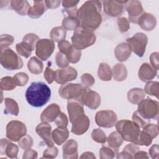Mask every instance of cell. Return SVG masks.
<instances>
[{"mask_svg": "<svg viewBox=\"0 0 159 159\" xmlns=\"http://www.w3.org/2000/svg\"><path fill=\"white\" fill-rule=\"evenodd\" d=\"M101 9V1H87L83 3L77 13L81 27L92 31L98 29L102 20Z\"/></svg>", "mask_w": 159, "mask_h": 159, "instance_id": "1", "label": "cell"}, {"mask_svg": "<svg viewBox=\"0 0 159 159\" xmlns=\"http://www.w3.org/2000/svg\"><path fill=\"white\" fill-rule=\"evenodd\" d=\"M50 97L51 89L43 82H32L25 91L27 102L35 107H42Z\"/></svg>", "mask_w": 159, "mask_h": 159, "instance_id": "2", "label": "cell"}, {"mask_svg": "<svg viewBox=\"0 0 159 159\" xmlns=\"http://www.w3.org/2000/svg\"><path fill=\"white\" fill-rule=\"evenodd\" d=\"M117 132L127 141L137 145L140 127L133 120L127 119L120 120L115 124Z\"/></svg>", "mask_w": 159, "mask_h": 159, "instance_id": "3", "label": "cell"}, {"mask_svg": "<svg viewBox=\"0 0 159 159\" xmlns=\"http://www.w3.org/2000/svg\"><path fill=\"white\" fill-rule=\"evenodd\" d=\"M96 40L95 34L92 30L83 29L81 27L76 29L71 37L73 47L81 50L93 45Z\"/></svg>", "mask_w": 159, "mask_h": 159, "instance_id": "4", "label": "cell"}, {"mask_svg": "<svg viewBox=\"0 0 159 159\" xmlns=\"http://www.w3.org/2000/svg\"><path fill=\"white\" fill-rule=\"evenodd\" d=\"M137 112L144 119L157 120L158 117L159 103L149 98L143 99L138 104Z\"/></svg>", "mask_w": 159, "mask_h": 159, "instance_id": "5", "label": "cell"}, {"mask_svg": "<svg viewBox=\"0 0 159 159\" xmlns=\"http://www.w3.org/2000/svg\"><path fill=\"white\" fill-rule=\"evenodd\" d=\"M0 62L6 70H18L23 66V61L12 49L7 48L1 52Z\"/></svg>", "mask_w": 159, "mask_h": 159, "instance_id": "6", "label": "cell"}, {"mask_svg": "<svg viewBox=\"0 0 159 159\" xmlns=\"http://www.w3.org/2000/svg\"><path fill=\"white\" fill-rule=\"evenodd\" d=\"M126 41L134 53L139 57L143 56L148 43V37L145 34L136 33L132 37L127 39Z\"/></svg>", "mask_w": 159, "mask_h": 159, "instance_id": "7", "label": "cell"}, {"mask_svg": "<svg viewBox=\"0 0 159 159\" xmlns=\"http://www.w3.org/2000/svg\"><path fill=\"white\" fill-rule=\"evenodd\" d=\"M85 88L78 83H67L62 84L58 90L59 95L65 99L80 100Z\"/></svg>", "mask_w": 159, "mask_h": 159, "instance_id": "8", "label": "cell"}, {"mask_svg": "<svg viewBox=\"0 0 159 159\" xmlns=\"http://www.w3.org/2000/svg\"><path fill=\"white\" fill-rule=\"evenodd\" d=\"M27 127L25 125L19 120H11L6 126V137L13 142H18L26 135Z\"/></svg>", "mask_w": 159, "mask_h": 159, "instance_id": "9", "label": "cell"}, {"mask_svg": "<svg viewBox=\"0 0 159 159\" xmlns=\"http://www.w3.org/2000/svg\"><path fill=\"white\" fill-rule=\"evenodd\" d=\"M55 49V43L52 39H40L35 46V54L37 57L46 61L52 55Z\"/></svg>", "mask_w": 159, "mask_h": 159, "instance_id": "10", "label": "cell"}, {"mask_svg": "<svg viewBox=\"0 0 159 159\" xmlns=\"http://www.w3.org/2000/svg\"><path fill=\"white\" fill-rule=\"evenodd\" d=\"M117 120L116 114L111 110L99 111L95 116L96 124L101 127L111 128L115 125Z\"/></svg>", "mask_w": 159, "mask_h": 159, "instance_id": "11", "label": "cell"}, {"mask_svg": "<svg viewBox=\"0 0 159 159\" xmlns=\"http://www.w3.org/2000/svg\"><path fill=\"white\" fill-rule=\"evenodd\" d=\"M58 47L60 52L66 56L69 62L76 63L80 61L81 56V50L75 48L68 41L64 40L59 42Z\"/></svg>", "mask_w": 159, "mask_h": 159, "instance_id": "12", "label": "cell"}, {"mask_svg": "<svg viewBox=\"0 0 159 159\" xmlns=\"http://www.w3.org/2000/svg\"><path fill=\"white\" fill-rule=\"evenodd\" d=\"M127 1H102L104 11L109 16L117 17L122 14Z\"/></svg>", "mask_w": 159, "mask_h": 159, "instance_id": "13", "label": "cell"}, {"mask_svg": "<svg viewBox=\"0 0 159 159\" xmlns=\"http://www.w3.org/2000/svg\"><path fill=\"white\" fill-rule=\"evenodd\" d=\"M80 101L91 109H96L101 104L99 94L93 90L85 88Z\"/></svg>", "mask_w": 159, "mask_h": 159, "instance_id": "14", "label": "cell"}, {"mask_svg": "<svg viewBox=\"0 0 159 159\" xmlns=\"http://www.w3.org/2000/svg\"><path fill=\"white\" fill-rule=\"evenodd\" d=\"M125 8L129 14V20L130 22L137 24L139 17L143 13V9L141 2L136 0L127 1Z\"/></svg>", "mask_w": 159, "mask_h": 159, "instance_id": "15", "label": "cell"}, {"mask_svg": "<svg viewBox=\"0 0 159 159\" xmlns=\"http://www.w3.org/2000/svg\"><path fill=\"white\" fill-rule=\"evenodd\" d=\"M77 75L78 72L75 68L72 66H67L55 71V81L58 84H64L68 81L75 80Z\"/></svg>", "mask_w": 159, "mask_h": 159, "instance_id": "16", "label": "cell"}, {"mask_svg": "<svg viewBox=\"0 0 159 159\" xmlns=\"http://www.w3.org/2000/svg\"><path fill=\"white\" fill-rule=\"evenodd\" d=\"M71 132L77 135L84 134L88 129L90 121L88 116L84 114L77 116L72 122Z\"/></svg>", "mask_w": 159, "mask_h": 159, "instance_id": "17", "label": "cell"}, {"mask_svg": "<svg viewBox=\"0 0 159 159\" xmlns=\"http://www.w3.org/2000/svg\"><path fill=\"white\" fill-rule=\"evenodd\" d=\"M52 126L48 122L39 124L35 128V132L45 142L48 147H53V142L52 138Z\"/></svg>", "mask_w": 159, "mask_h": 159, "instance_id": "18", "label": "cell"}, {"mask_svg": "<svg viewBox=\"0 0 159 159\" xmlns=\"http://www.w3.org/2000/svg\"><path fill=\"white\" fill-rule=\"evenodd\" d=\"M18 152L19 147L17 145L6 139H1L0 142V153L1 155H6L11 158H16Z\"/></svg>", "mask_w": 159, "mask_h": 159, "instance_id": "19", "label": "cell"}, {"mask_svg": "<svg viewBox=\"0 0 159 159\" xmlns=\"http://www.w3.org/2000/svg\"><path fill=\"white\" fill-rule=\"evenodd\" d=\"M60 112V107L57 104H51L42 112L40 120L43 122H54Z\"/></svg>", "mask_w": 159, "mask_h": 159, "instance_id": "20", "label": "cell"}, {"mask_svg": "<svg viewBox=\"0 0 159 159\" xmlns=\"http://www.w3.org/2000/svg\"><path fill=\"white\" fill-rule=\"evenodd\" d=\"M70 121L71 122L77 116L84 114L83 103L78 99H70L67 103Z\"/></svg>", "mask_w": 159, "mask_h": 159, "instance_id": "21", "label": "cell"}, {"mask_svg": "<svg viewBox=\"0 0 159 159\" xmlns=\"http://www.w3.org/2000/svg\"><path fill=\"white\" fill-rule=\"evenodd\" d=\"M137 24L143 30L151 31L156 27L157 20L153 14L148 12H143L139 17Z\"/></svg>", "mask_w": 159, "mask_h": 159, "instance_id": "22", "label": "cell"}, {"mask_svg": "<svg viewBox=\"0 0 159 159\" xmlns=\"http://www.w3.org/2000/svg\"><path fill=\"white\" fill-rule=\"evenodd\" d=\"M63 157L65 159H76L78 154V143L73 139L67 140L63 145Z\"/></svg>", "mask_w": 159, "mask_h": 159, "instance_id": "23", "label": "cell"}, {"mask_svg": "<svg viewBox=\"0 0 159 159\" xmlns=\"http://www.w3.org/2000/svg\"><path fill=\"white\" fill-rule=\"evenodd\" d=\"M157 75V71L147 63H142L138 71V76L139 79L143 82L149 81L153 80Z\"/></svg>", "mask_w": 159, "mask_h": 159, "instance_id": "24", "label": "cell"}, {"mask_svg": "<svg viewBox=\"0 0 159 159\" xmlns=\"http://www.w3.org/2000/svg\"><path fill=\"white\" fill-rule=\"evenodd\" d=\"M132 50L127 43L122 42L117 45L114 50V54L117 60L120 62L126 61L130 56Z\"/></svg>", "mask_w": 159, "mask_h": 159, "instance_id": "25", "label": "cell"}, {"mask_svg": "<svg viewBox=\"0 0 159 159\" xmlns=\"http://www.w3.org/2000/svg\"><path fill=\"white\" fill-rule=\"evenodd\" d=\"M47 9L45 1H35L34 5L30 7L27 14L30 18L37 19L41 17Z\"/></svg>", "mask_w": 159, "mask_h": 159, "instance_id": "26", "label": "cell"}, {"mask_svg": "<svg viewBox=\"0 0 159 159\" xmlns=\"http://www.w3.org/2000/svg\"><path fill=\"white\" fill-rule=\"evenodd\" d=\"M68 137L69 131L66 127H58L52 132V140L58 145H62L68 139Z\"/></svg>", "mask_w": 159, "mask_h": 159, "instance_id": "27", "label": "cell"}, {"mask_svg": "<svg viewBox=\"0 0 159 159\" xmlns=\"http://www.w3.org/2000/svg\"><path fill=\"white\" fill-rule=\"evenodd\" d=\"M145 96V93L144 90L139 88H132L127 93L128 101L133 104H139L144 99Z\"/></svg>", "mask_w": 159, "mask_h": 159, "instance_id": "28", "label": "cell"}, {"mask_svg": "<svg viewBox=\"0 0 159 159\" xmlns=\"http://www.w3.org/2000/svg\"><path fill=\"white\" fill-rule=\"evenodd\" d=\"M113 78L117 81H124L127 77V70L126 66L122 63H117L112 69Z\"/></svg>", "mask_w": 159, "mask_h": 159, "instance_id": "29", "label": "cell"}, {"mask_svg": "<svg viewBox=\"0 0 159 159\" xmlns=\"http://www.w3.org/2000/svg\"><path fill=\"white\" fill-rule=\"evenodd\" d=\"M106 141L107 142L108 145L111 147L116 153H118L119 148L122 144L124 139L122 136L117 132H113L107 138Z\"/></svg>", "mask_w": 159, "mask_h": 159, "instance_id": "30", "label": "cell"}, {"mask_svg": "<svg viewBox=\"0 0 159 159\" xmlns=\"http://www.w3.org/2000/svg\"><path fill=\"white\" fill-rule=\"evenodd\" d=\"M11 7L17 14L20 16H25L30 7L27 1H10Z\"/></svg>", "mask_w": 159, "mask_h": 159, "instance_id": "31", "label": "cell"}, {"mask_svg": "<svg viewBox=\"0 0 159 159\" xmlns=\"http://www.w3.org/2000/svg\"><path fill=\"white\" fill-rule=\"evenodd\" d=\"M139 147L132 143L127 145L124 150L117 153V158H134L135 153L139 150Z\"/></svg>", "mask_w": 159, "mask_h": 159, "instance_id": "32", "label": "cell"}, {"mask_svg": "<svg viewBox=\"0 0 159 159\" xmlns=\"http://www.w3.org/2000/svg\"><path fill=\"white\" fill-rule=\"evenodd\" d=\"M27 67L31 73L38 75L42 72L43 65L42 61L39 58L35 57H32L28 61Z\"/></svg>", "mask_w": 159, "mask_h": 159, "instance_id": "33", "label": "cell"}, {"mask_svg": "<svg viewBox=\"0 0 159 159\" xmlns=\"http://www.w3.org/2000/svg\"><path fill=\"white\" fill-rule=\"evenodd\" d=\"M98 76L102 81H110L112 76V72L109 65L106 63H100L98 70Z\"/></svg>", "mask_w": 159, "mask_h": 159, "instance_id": "34", "label": "cell"}, {"mask_svg": "<svg viewBox=\"0 0 159 159\" xmlns=\"http://www.w3.org/2000/svg\"><path fill=\"white\" fill-rule=\"evenodd\" d=\"M5 104V113L10 114L13 116H18L19 112V108L17 102L10 98H6L4 99Z\"/></svg>", "mask_w": 159, "mask_h": 159, "instance_id": "35", "label": "cell"}, {"mask_svg": "<svg viewBox=\"0 0 159 159\" xmlns=\"http://www.w3.org/2000/svg\"><path fill=\"white\" fill-rule=\"evenodd\" d=\"M66 36V30L60 26L53 27L50 33V37L53 41L61 42L64 40Z\"/></svg>", "mask_w": 159, "mask_h": 159, "instance_id": "36", "label": "cell"}, {"mask_svg": "<svg viewBox=\"0 0 159 159\" xmlns=\"http://www.w3.org/2000/svg\"><path fill=\"white\" fill-rule=\"evenodd\" d=\"M80 26V23L77 17H66L62 20V27L66 30H73Z\"/></svg>", "mask_w": 159, "mask_h": 159, "instance_id": "37", "label": "cell"}, {"mask_svg": "<svg viewBox=\"0 0 159 159\" xmlns=\"http://www.w3.org/2000/svg\"><path fill=\"white\" fill-rule=\"evenodd\" d=\"M17 86L14 78L11 76H4L1 79V89L4 91H11Z\"/></svg>", "mask_w": 159, "mask_h": 159, "instance_id": "38", "label": "cell"}, {"mask_svg": "<svg viewBox=\"0 0 159 159\" xmlns=\"http://www.w3.org/2000/svg\"><path fill=\"white\" fill-rule=\"evenodd\" d=\"M16 49L19 55L25 58L29 57L31 55L32 51L34 50L30 46L24 42L17 43L16 45Z\"/></svg>", "mask_w": 159, "mask_h": 159, "instance_id": "39", "label": "cell"}, {"mask_svg": "<svg viewBox=\"0 0 159 159\" xmlns=\"http://www.w3.org/2000/svg\"><path fill=\"white\" fill-rule=\"evenodd\" d=\"M159 83L158 81H148L145 86L144 91L150 96H155L158 98Z\"/></svg>", "mask_w": 159, "mask_h": 159, "instance_id": "40", "label": "cell"}, {"mask_svg": "<svg viewBox=\"0 0 159 159\" xmlns=\"http://www.w3.org/2000/svg\"><path fill=\"white\" fill-rule=\"evenodd\" d=\"M92 139L98 143H104L107 140V137L104 132L101 129H95L91 133Z\"/></svg>", "mask_w": 159, "mask_h": 159, "instance_id": "41", "label": "cell"}, {"mask_svg": "<svg viewBox=\"0 0 159 159\" xmlns=\"http://www.w3.org/2000/svg\"><path fill=\"white\" fill-rule=\"evenodd\" d=\"M116 152L109 146H103L99 150L101 159H112L115 157Z\"/></svg>", "mask_w": 159, "mask_h": 159, "instance_id": "42", "label": "cell"}, {"mask_svg": "<svg viewBox=\"0 0 159 159\" xmlns=\"http://www.w3.org/2000/svg\"><path fill=\"white\" fill-rule=\"evenodd\" d=\"M14 37L8 34H3L0 37V50L1 52L12 45L14 42Z\"/></svg>", "mask_w": 159, "mask_h": 159, "instance_id": "43", "label": "cell"}, {"mask_svg": "<svg viewBox=\"0 0 159 159\" xmlns=\"http://www.w3.org/2000/svg\"><path fill=\"white\" fill-rule=\"evenodd\" d=\"M143 130L149 135L153 139L155 138L159 132V128L158 125L153 124H147L143 127Z\"/></svg>", "mask_w": 159, "mask_h": 159, "instance_id": "44", "label": "cell"}, {"mask_svg": "<svg viewBox=\"0 0 159 159\" xmlns=\"http://www.w3.org/2000/svg\"><path fill=\"white\" fill-rule=\"evenodd\" d=\"M39 40V37L36 34L33 33H29L26 34L24 37L22 42L28 44L32 48L33 50H34L35 46H36V44Z\"/></svg>", "mask_w": 159, "mask_h": 159, "instance_id": "45", "label": "cell"}, {"mask_svg": "<svg viewBox=\"0 0 159 159\" xmlns=\"http://www.w3.org/2000/svg\"><path fill=\"white\" fill-rule=\"evenodd\" d=\"M55 62L58 67L66 68L68 66L69 61L66 56L63 53L58 52L55 55Z\"/></svg>", "mask_w": 159, "mask_h": 159, "instance_id": "46", "label": "cell"}, {"mask_svg": "<svg viewBox=\"0 0 159 159\" xmlns=\"http://www.w3.org/2000/svg\"><path fill=\"white\" fill-rule=\"evenodd\" d=\"M18 144L22 149L25 150L32 147L33 145V139L30 136L25 135L18 141Z\"/></svg>", "mask_w": 159, "mask_h": 159, "instance_id": "47", "label": "cell"}, {"mask_svg": "<svg viewBox=\"0 0 159 159\" xmlns=\"http://www.w3.org/2000/svg\"><path fill=\"white\" fill-rule=\"evenodd\" d=\"M81 81L83 86L85 88H89L95 83L93 76L89 73H84L81 76Z\"/></svg>", "mask_w": 159, "mask_h": 159, "instance_id": "48", "label": "cell"}, {"mask_svg": "<svg viewBox=\"0 0 159 159\" xmlns=\"http://www.w3.org/2000/svg\"><path fill=\"white\" fill-rule=\"evenodd\" d=\"M17 84L19 86H23L27 84L29 80V76L24 72H19L16 73L14 76Z\"/></svg>", "mask_w": 159, "mask_h": 159, "instance_id": "49", "label": "cell"}, {"mask_svg": "<svg viewBox=\"0 0 159 159\" xmlns=\"http://www.w3.org/2000/svg\"><path fill=\"white\" fill-rule=\"evenodd\" d=\"M54 122L58 127L66 128L68 124L66 115L62 112H60V114H58L57 117L55 119Z\"/></svg>", "mask_w": 159, "mask_h": 159, "instance_id": "50", "label": "cell"}, {"mask_svg": "<svg viewBox=\"0 0 159 159\" xmlns=\"http://www.w3.org/2000/svg\"><path fill=\"white\" fill-rule=\"evenodd\" d=\"M58 153V148L55 147H48L43 152V156L42 158H55Z\"/></svg>", "mask_w": 159, "mask_h": 159, "instance_id": "51", "label": "cell"}, {"mask_svg": "<svg viewBox=\"0 0 159 159\" xmlns=\"http://www.w3.org/2000/svg\"><path fill=\"white\" fill-rule=\"evenodd\" d=\"M117 25L120 32H126L130 29V23L127 18L124 17H120L117 19Z\"/></svg>", "mask_w": 159, "mask_h": 159, "instance_id": "52", "label": "cell"}, {"mask_svg": "<svg viewBox=\"0 0 159 159\" xmlns=\"http://www.w3.org/2000/svg\"><path fill=\"white\" fill-rule=\"evenodd\" d=\"M132 120L134 122H135L140 128H143L144 126H145L147 124L149 123V120L144 119L143 118L140 117L139 114L137 113V111L133 113Z\"/></svg>", "mask_w": 159, "mask_h": 159, "instance_id": "53", "label": "cell"}, {"mask_svg": "<svg viewBox=\"0 0 159 159\" xmlns=\"http://www.w3.org/2000/svg\"><path fill=\"white\" fill-rule=\"evenodd\" d=\"M44 78L48 84H52L55 78V71H54L52 68L47 66L44 71Z\"/></svg>", "mask_w": 159, "mask_h": 159, "instance_id": "54", "label": "cell"}, {"mask_svg": "<svg viewBox=\"0 0 159 159\" xmlns=\"http://www.w3.org/2000/svg\"><path fill=\"white\" fill-rule=\"evenodd\" d=\"M150 63H151L152 67L157 71L159 68L158 53V52L152 53L150 56Z\"/></svg>", "mask_w": 159, "mask_h": 159, "instance_id": "55", "label": "cell"}, {"mask_svg": "<svg viewBox=\"0 0 159 159\" xmlns=\"http://www.w3.org/2000/svg\"><path fill=\"white\" fill-rule=\"evenodd\" d=\"M37 156L38 153L37 151L32 150L31 148H29L25 150L22 158L24 159H35L37 158Z\"/></svg>", "mask_w": 159, "mask_h": 159, "instance_id": "56", "label": "cell"}, {"mask_svg": "<svg viewBox=\"0 0 159 159\" xmlns=\"http://www.w3.org/2000/svg\"><path fill=\"white\" fill-rule=\"evenodd\" d=\"M149 154L150 157L153 158H159V147L157 144L153 145L149 149Z\"/></svg>", "mask_w": 159, "mask_h": 159, "instance_id": "57", "label": "cell"}, {"mask_svg": "<svg viewBox=\"0 0 159 159\" xmlns=\"http://www.w3.org/2000/svg\"><path fill=\"white\" fill-rule=\"evenodd\" d=\"M79 1H62L61 4L63 7L65 9H71L76 7L77 4H78Z\"/></svg>", "mask_w": 159, "mask_h": 159, "instance_id": "58", "label": "cell"}, {"mask_svg": "<svg viewBox=\"0 0 159 159\" xmlns=\"http://www.w3.org/2000/svg\"><path fill=\"white\" fill-rule=\"evenodd\" d=\"M47 7L48 9H55L58 7L60 3V1H45Z\"/></svg>", "mask_w": 159, "mask_h": 159, "instance_id": "59", "label": "cell"}, {"mask_svg": "<svg viewBox=\"0 0 159 159\" xmlns=\"http://www.w3.org/2000/svg\"><path fill=\"white\" fill-rule=\"evenodd\" d=\"M149 158L147 153L144 151H137L135 154L134 155V158L136 159H140V158H144V159H148Z\"/></svg>", "mask_w": 159, "mask_h": 159, "instance_id": "60", "label": "cell"}, {"mask_svg": "<svg viewBox=\"0 0 159 159\" xmlns=\"http://www.w3.org/2000/svg\"><path fill=\"white\" fill-rule=\"evenodd\" d=\"M80 158H92V159H95L96 157L94 155L93 153L91 152H86L82 153V155L80 157Z\"/></svg>", "mask_w": 159, "mask_h": 159, "instance_id": "61", "label": "cell"}]
</instances>
